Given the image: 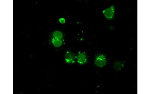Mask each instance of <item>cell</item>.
I'll return each instance as SVG.
<instances>
[{"mask_svg": "<svg viewBox=\"0 0 150 94\" xmlns=\"http://www.w3.org/2000/svg\"><path fill=\"white\" fill-rule=\"evenodd\" d=\"M52 42L53 45L56 47H59L61 46L63 44V41L62 39L54 38L52 39Z\"/></svg>", "mask_w": 150, "mask_h": 94, "instance_id": "5", "label": "cell"}, {"mask_svg": "<svg viewBox=\"0 0 150 94\" xmlns=\"http://www.w3.org/2000/svg\"><path fill=\"white\" fill-rule=\"evenodd\" d=\"M53 36L54 38L62 39L63 37L62 33L59 31H56L54 32L53 34Z\"/></svg>", "mask_w": 150, "mask_h": 94, "instance_id": "6", "label": "cell"}, {"mask_svg": "<svg viewBox=\"0 0 150 94\" xmlns=\"http://www.w3.org/2000/svg\"><path fill=\"white\" fill-rule=\"evenodd\" d=\"M106 58L103 55L99 54L96 57L95 63L97 66L102 67L106 65Z\"/></svg>", "mask_w": 150, "mask_h": 94, "instance_id": "2", "label": "cell"}, {"mask_svg": "<svg viewBox=\"0 0 150 94\" xmlns=\"http://www.w3.org/2000/svg\"><path fill=\"white\" fill-rule=\"evenodd\" d=\"M59 20L60 22L62 24L64 23L65 22V19L62 18H60L59 19Z\"/></svg>", "mask_w": 150, "mask_h": 94, "instance_id": "7", "label": "cell"}, {"mask_svg": "<svg viewBox=\"0 0 150 94\" xmlns=\"http://www.w3.org/2000/svg\"><path fill=\"white\" fill-rule=\"evenodd\" d=\"M102 13L104 17L108 20H111L114 18L115 8L114 5H112L109 8L104 10Z\"/></svg>", "mask_w": 150, "mask_h": 94, "instance_id": "1", "label": "cell"}, {"mask_svg": "<svg viewBox=\"0 0 150 94\" xmlns=\"http://www.w3.org/2000/svg\"><path fill=\"white\" fill-rule=\"evenodd\" d=\"M77 59L78 62L81 64H85L87 61L86 55L85 53L83 52L78 53Z\"/></svg>", "mask_w": 150, "mask_h": 94, "instance_id": "4", "label": "cell"}, {"mask_svg": "<svg viewBox=\"0 0 150 94\" xmlns=\"http://www.w3.org/2000/svg\"><path fill=\"white\" fill-rule=\"evenodd\" d=\"M76 56L75 54L70 51H67L65 55V59L66 62L69 64L74 63Z\"/></svg>", "mask_w": 150, "mask_h": 94, "instance_id": "3", "label": "cell"}]
</instances>
